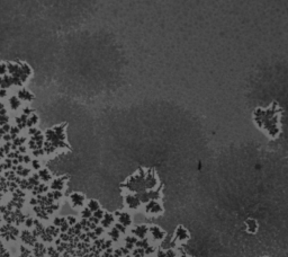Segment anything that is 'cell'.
<instances>
[{
  "label": "cell",
  "instance_id": "8fae6325",
  "mask_svg": "<svg viewBox=\"0 0 288 257\" xmlns=\"http://www.w3.org/2000/svg\"><path fill=\"white\" fill-rule=\"evenodd\" d=\"M62 186H63V183L61 182L60 179H56V180H54V182L52 183V187L54 189H61Z\"/></svg>",
  "mask_w": 288,
  "mask_h": 257
},
{
  "label": "cell",
  "instance_id": "3957f363",
  "mask_svg": "<svg viewBox=\"0 0 288 257\" xmlns=\"http://www.w3.org/2000/svg\"><path fill=\"white\" fill-rule=\"evenodd\" d=\"M126 203L128 204V206H131L132 209H136L140 205V200L134 195H130V196L126 197Z\"/></svg>",
  "mask_w": 288,
  "mask_h": 257
},
{
  "label": "cell",
  "instance_id": "7a4b0ae2",
  "mask_svg": "<svg viewBox=\"0 0 288 257\" xmlns=\"http://www.w3.org/2000/svg\"><path fill=\"white\" fill-rule=\"evenodd\" d=\"M150 231H151V234H152V236H153L155 239H162L164 236H166V232L164 231H162V230L160 229L159 227H151L150 228Z\"/></svg>",
  "mask_w": 288,
  "mask_h": 257
},
{
  "label": "cell",
  "instance_id": "277c9868",
  "mask_svg": "<svg viewBox=\"0 0 288 257\" xmlns=\"http://www.w3.org/2000/svg\"><path fill=\"white\" fill-rule=\"evenodd\" d=\"M116 214L119 215V223L123 224V225H130L131 222H132V219H131V215L128 213H116Z\"/></svg>",
  "mask_w": 288,
  "mask_h": 257
},
{
  "label": "cell",
  "instance_id": "5bb4252c",
  "mask_svg": "<svg viewBox=\"0 0 288 257\" xmlns=\"http://www.w3.org/2000/svg\"><path fill=\"white\" fill-rule=\"evenodd\" d=\"M82 216H83V218H90V216H91V211L89 210V209L83 210V212H82Z\"/></svg>",
  "mask_w": 288,
  "mask_h": 257
},
{
  "label": "cell",
  "instance_id": "9a60e30c",
  "mask_svg": "<svg viewBox=\"0 0 288 257\" xmlns=\"http://www.w3.org/2000/svg\"><path fill=\"white\" fill-rule=\"evenodd\" d=\"M66 230H69V223L68 222H63V223L61 224V231L65 232Z\"/></svg>",
  "mask_w": 288,
  "mask_h": 257
},
{
  "label": "cell",
  "instance_id": "5b68a950",
  "mask_svg": "<svg viewBox=\"0 0 288 257\" xmlns=\"http://www.w3.org/2000/svg\"><path fill=\"white\" fill-rule=\"evenodd\" d=\"M176 237L178 239H180V240H185L186 238L189 237V234H188V231H187L185 228L178 227V229H177V231H176Z\"/></svg>",
  "mask_w": 288,
  "mask_h": 257
},
{
  "label": "cell",
  "instance_id": "9c48e42d",
  "mask_svg": "<svg viewBox=\"0 0 288 257\" xmlns=\"http://www.w3.org/2000/svg\"><path fill=\"white\" fill-rule=\"evenodd\" d=\"M113 221H114V216H113L112 214H109V213L104 214V219H102V225H104V227L110 225V223H112Z\"/></svg>",
  "mask_w": 288,
  "mask_h": 257
},
{
  "label": "cell",
  "instance_id": "d6986e66",
  "mask_svg": "<svg viewBox=\"0 0 288 257\" xmlns=\"http://www.w3.org/2000/svg\"><path fill=\"white\" fill-rule=\"evenodd\" d=\"M61 196H62L61 192L57 191V192H54V193H53V197H54V198H60Z\"/></svg>",
  "mask_w": 288,
  "mask_h": 257
},
{
  "label": "cell",
  "instance_id": "44dd1931",
  "mask_svg": "<svg viewBox=\"0 0 288 257\" xmlns=\"http://www.w3.org/2000/svg\"><path fill=\"white\" fill-rule=\"evenodd\" d=\"M102 232V228H97L96 229V234H101Z\"/></svg>",
  "mask_w": 288,
  "mask_h": 257
},
{
  "label": "cell",
  "instance_id": "7c38bea8",
  "mask_svg": "<svg viewBox=\"0 0 288 257\" xmlns=\"http://www.w3.org/2000/svg\"><path fill=\"white\" fill-rule=\"evenodd\" d=\"M109 236L113 237L114 239H117L118 238V236H119V232H118V230H117L116 228H114V229H112V231L109 232Z\"/></svg>",
  "mask_w": 288,
  "mask_h": 257
},
{
  "label": "cell",
  "instance_id": "ac0fdd59",
  "mask_svg": "<svg viewBox=\"0 0 288 257\" xmlns=\"http://www.w3.org/2000/svg\"><path fill=\"white\" fill-rule=\"evenodd\" d=\"M41 175H42V178H43V179H45V180L50 179V175L47 174V171H42V173H41Z\"/></svg>",
  "mask_w": 288,
  "mask_h": 257
},
{
  "label": "cell",
  "instance_id": "ffe728a7",
  "mask_svg": "<svg viewBox=\"0 0 288 257\" xmlns=\"http://www.w3.org/2000/svg\"><path fill=\"white\" fill-rule=\"evenodd\" d=\"M33 223H34V222H33L32 219H27V220H26V225H27V227H31Z\"/></svg>",
  "mask_w": 288,
  "mask_h": 257
},
{
  "label": "cell",
  "instance_id": "30bf717a",
  "mask_svg": "<svg viewBox=\"0 0 288 257\" xmlns=\"http://www.w3.org/2000/svg\"><path fill=\"white\" fill-rule=\"evenodd\" d=\"M88 209L90 211H93V212L97 211L98 209H99V203H98L97 201H93V200L92 201H90L89 202V204H88Z\"/></svg>",
  "mask_w": 288,
  "mask_h": 257
},
{
  "label": "cell",
  "instance_id": "7402d4cb",
  "mask_svg": "<svg viewBox=\"0 0 288 257\" xmlns=\"http://www.w3.org/2000/svg\"><path fill=\"white\" fill-rule=\"evenodd\" d=\"M61 238H62V240H68V239H66V238H68V236H66V234H62V236H61Z\"/></svg>",
  "mask_w": 288,
  "mask_h": 257
},
{
  "label": "cell",
  "instance_id": "2e32d148",
  "mask_svg": "<svg viewBox=\"0 0 288 257\" xmlns=\"http://www.w3.org/2000/svg\"><path fill=\"white\" fill-rule=\"evenodd\" d=\"M68 223H69V225L70 224L73 225V224L77 223V219H75L74 216H69V218H68Z\"/></svg>",
  "mask_w": 288,
  "mask_h": 257
},
{
  "label": "cell",
  "instance_id": "ba28073f",
  "mask_svg": "<svg viewBox=\"0 0 288 257\" xmlns=\"http://www.w3.org/2000/svg\"><path fill=\"white\" fill-rule=\"evenodd\" d=\"M246 227H248V230L250 232H256L257 228H258V223L254 220H246Z\"/></svg>",
  "mask_w": 288,
  "mask_h": 257
},
{
  "label": "cell",
  "instance_id": "6da1fadb",
  "mask_svg": "<svg viewBox=\"0 0 288 257\" xmlns=\"http://www.w3.org/2000/svg\"><path fill=\"white\" fill-rule=\"evenodd\" d=\"M146 210L149 211L150 213H158L159 211H162V206L160 205L158 202L151 201V202H149V204L146 205Z\"/></svg>",
  "mask_w": 288,
  "mask_h": 257
},
{
  "label": "cell",
  "instance_id": "8992f818",
  "mask_svg": "<svg viewBox=\"0 0 288 257\" xmlns=\"http://www.w3.org/2000/svg\"><path fill=\"white\" fill-rule=\"evenodd\" d=\"M148 230H149V228H148V227H145V225H140V227H137V228H135V229L133 230V232H134L136 236H139V237H141V238H143L144 236L146 234Z\"/></svg>",
  "mask_w": 288,
  "mask_h": 257
},
{
  "label": "cell",
  "instance_id": "4fadbf2b",
  "mask_svg": "<svg viewBox=\"0 0 288 257\" xmlns=\"http://www.w3.org/2000/svg\"><path fill=\"white\" fill-rule=\"evenodd\" d=\"M104 214H105V213H104V211H101V210H99V209H98L97 211H95V214H93V215H95V218H97V219H101V218H104Z\"/></svg>",
  "mask_w": 288,
  "mask_h": 257
},
{
  "label": "cell",
  "instance_id": "e0dca14e",
  "mask_svg": "<svg viewBox=\"0 0 288 257\" xmlns=\"http://www.w3.org/2000/svg\"><path fill=\"white\" fill-rule=\"evenodd\" d=\"M116 229L118 230V231H122V232H125V225H123V224H116Z\"/></svg>",
  "mask_w": 288,
  "mask_h": 257
},
{
  "label": "cell",
  "instance_id": "52a82bcc",
  "mask_svg": "<svg viewBox=\"0 0 288 257\" xmlns=\"http://www.w3.org/2000/svg\"><path fill=\"white\" fill-rule=\"evenodd\" d=\"M71 200H72V202H73L74 205H82V204H83V196H82L81 194H79V193L72 194Z\"/></svg>",
  "mask_w": 288,
  "mask_h": 257
}]
</instances>
